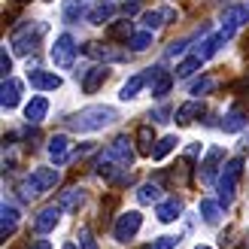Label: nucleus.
I'll return each instance as SVG.
<instances>
[{
  "mask_svg": "<svg viewBox=\"0 0 249 249\" xmlns=\"http://www.w3.org/2000/svg\"><path fill=\"white\" fill-rule=\"evenodd\" d=\"M195 249H210V246H195Z\"/></svg>",
  "mask_w": 249,
  "mask_h": 249,
  "instance_id": "nucleus-46",
  "label": "nucleus"
},
{
  "mask_svg": "<svg viewBox=\"0 0 249 249\" xmlns=\"http://www.w3.org/2000/svg\"><path fill=\"white\" fill-rule=\"evenodd\" d=\"M36 195H43V192H40V185L34 182V177H28V179L18 182V197H21V201H34Z\"/></svg>",
  "mask_w": 249,
  "mask_h": 249,
  "instance_id": "nucleus-32",
  "label": "nucleus"
},
{
  "mask_svg": "<svg viewBox=\"0 0 249 249\" xmlns=\"http://www.w3.org/2000/svg\"><path fill=\"white\" fill-rule=\"evenodd\" d=\"M179 213H182V201H177V197H170V201H161L158 207H155V216H158V222H177L179 219Z\"/></svg>",
  "mask_w": 249,
  "mask_h": 249,
  "instance_id": "nucleus-20",
  "label": "nucleus"
},
{
  "mask_svg": "<svg viewBox=\"0 0 249 249\" xmlns=\"http://www.w3.org/2000/svg\"><path fill=\"white\" fill-rule=\"evenodd\" d=\"M113 12H116V0H101V3H94L89 12H85V18L91 24H107L113 18Z\"/></svg>",
  "mask_w": 249,
  "mask_h": 249,
  "instance_id": "nucleus-19",
  "label": "nucleus"
},
{
  "mask_svg": "<svg viewBox=\"0 0 249 249\" xmlns=\"http://www.w3.org/2000/svg\"><path fill=\"white\" fill-rule=\"evenodd\" d=\"M197 152H201V143H192L189 149H185V158H195Z\"/></svg>",
  "mask_w": 249,
  "mask_h": 249,
  "instance_id": "nucleus-41",
  "label": "nucleus"
},
{
  "mask_svg": "<svg viewBox=\"0 0 249 249\" xmlns=\"http://www.w3.org/2000/svg\"><path fill=\"white\" fill-rule=\"evenodd\" d=\"M82 52L94 58V61H104V64H119V61H128V52H122L116 46H104V43H89L82 46Z\"/></svg>",
  "mask_w": 249,
  "mask_h": 249,
  "instance_id": "nucleus-6",
  "label": "nucleus"
},
{
  "mask_svg": "<svg viewBox=\"0 0 249 249\" xmlns=\"http://www.w3.org/2000/svg\"><path fill=\"white\" fill-rule=\"evenodd\" d=\"M140 225H143V216L137 213V210H128V213H122V216L116 219V225H113V237H116L119 243H128V240L137 237Z\"/></svg>",
  "mask_w": 249,
  "mask_h": 249,
  "instance_id": "nucleus-5",
  "label": "nucleus"
},
{
  "mask_svg": "<svg viewBox=\"0 0 249 249\" xmlns=\"http://www.w3.org/2000/svg\"><path fill=\"white\" fill-rule=\"evenodd\" d=\"M240 173H243V158H231L219 173V201L222 204H231L234 195H237V182H240Z\"/></svg>",
  "mask_w": 249,
  "mask_h": 249,
  "instance_id": "nucleus-3",
  "label": "nucleus"
},
{
  "mask_svg": "<svg viewBox=\"0 0 249 249\" xmlns=\"http://www.w3.org/2000/svg\"><path fill=\"white\" fill-rule=\"evenodd\" d=\"M76 240H79V249H97V243H94V237H91V231H89V228H79Z\"/></svg>",
  "mask_w": 249,
  "mask_h": 249,
  "instance_id": "nucleus-37",
  "label": "nucleus"
},
{
  "mask_svg": "<svg viewBox=\"0 0 249 249\" xmlns=\"http://www.w3.org/2000/svg\"><path fill=\"white\" fill-rule=\"evenodd\" d=\"M21 101V82L18 79H3V89H0V107L3 109H16Z\"/></svg>",
  "mask_w": 249,
  "mask_h": 249,
  "instance_id": "nucleus-16",
  "label": "nucleus"
},
{
  "mask_svg": "<svg viewBox=\"0 0 249 249\" xmlns=\"http://www.w3.org/2000/svg\"><path fill=\"white\" fill-rule=\"evenodd\" d=\"M177 18V12L173 9H146L143 12V24H146V31H158V28H164L167 21Z\"/></svg>",
  "mask_w": 249,
  "mask_h": 249,
  "instance_id": "nucleus-18",
  "label": "nucleus"
},
{
  "mask_svg": "<svg viewBox=\"0 0 249 249\" xmlns=\"http://www.w3.org/2000/svg\"><path fill=\"white\" fill-rule=\"evenodd\" d=\"M82 6H85V0H67L64 3V21H79Z\"/></svg>",
  "mask_w": 249,
  "mask_h": 249,
  "instance_id": "nucleus-34",
  "label": "nucleus"
},
{
  "mask_svg": "<svg viewBox=\"0 0 249 249\" xmlns=\"http://www.w3.org/2000/svg\"><path fill=\"white\" fill-rule=\"evenodd\" d=\"M49 113V101L46 97H31V104L24 107V119H28L31 124H40Z\"/></svg>",
  "mask_w": 249,
  "mask_h": 249,
  "instance_id": "nucleus-21",
  "label": "nucleus"
},
{
  "mask_svg": "<svg viewBox=\"0 0 249 249\" xmlns=\"http://www.w3.org/2000/svg\"><path fill=\"white\" fill-rule=\"evenodd\" d=\"M107 76H109V70H107V64H97V67H89L82 73V91L85 94H94L101 85L107 82Z\"/></svg>",
  "mask_w": 249,
  "mask_h": 249,
  "instance_id": "nucleus-14",
  "label": "nucleus"
},
{
  "mask_svg": "<svg viewBox=\"0 0 249 249\" xmlns=\"http://www.w3.org/2000/svg\"><path fill=\"white\" fill-rule=\"evenodd\" d=\"M61 204H49V207H43L40 213H36V219H34V231H40V234H49L55 225H58V219H61Z\"/></svg>",
  "mask_w": 249,
  "mask_h": 249,
  "instance_id": "nucleus-10",
  "label": "nucleus"
},
{
  "mask_svg": "<svg viewBox=\"0 0 249 249\" xmlns=\"http://www.w3.org/2000/svg\"><path fill=\"white\" fill-rule=\"evenodd\" d=\"M137 201L140 204H161V185L158 182H143L137 189Z\"/></svg>",
  "mask_w": 249,
  "mask_h": 249,
  "instance_id": "nucleus-29",
  "label": "nucleus"
},
{
  "mask_svg": "<svg viewBox=\"0 0 249 249\" xmlns=\"http://www.w3.org/2000/svg\"><path fill=\"white\" fill-rule=\"evenodd\" d=\"M201 216L207 225H219V219H222V201H210V197H204L201 201Z\"/></svg>",
  "mask_w": 249,
  "mask_h": 249,
  "instance_id": "nucleus-28",
  "label": "nucleus"
},
{
  "mask_svg": "<svg viewBox=\"0 0 249 249\" xmlns=\"http://www.w3.org/2000/svg\"><path fill=\"white\" fill-rule=\"evenodd\" d=\"M177 243H179L177 237H158L155 243H149V246H143V249H173Z\"/></svg>",
  "mask_w": 249,
  "mask_h": 249,
  "instance_id": "nucleus-38",
  "label": "nucleus"
},
{
  "mask_svg": "<svg viewBox=\"0 0 249 249\" xmlns=\"http://www.w3.org/2000/svg\"><path fill=\"white\" fill-rule=\"evenodd\" d=\"M237 249H249V231H246V237L240 240V246H237Z\"/></svg>",
  "mask_w": 249,
  "mask_h": 249,
  "instance_id": "nucleus-44",
  "label": "nucleus"
},
{
  "mask_svg": "<svg viewBox=\"0 0 249 249\" xmlns=\"http://www.w3.org/2000/svg\"><path fill=\"white\" fill-rule=\"evenodd\" d=\"M31 177H34L36 185H40V192H49V189H55V182L61 179V173L55 167H36Z\"/></svg>",
  "mask_w": 249,
  "mask_h": 249,
  "instance_id": "nucleus-23",
  "label": "nucleus"
},
{
  "mask_svg": "<svg viewBox=\"0 0 249 249\" xmlns=\"http://www.w3.org/2000/svg\"><path fill=\"white\" fill-rule=\"evenodd\" d=\"M146 82H149V76H146V73H134V76H131L128 82H124V85H122L119 97H122V101H134V97L143 91V85H146Z\"/></svg>",
  "mask_w": 249,
  "mask_h": 249,
  "instance_id": "nucleus-22",
  "label": "nucleus"
},
{
  "mask_svg": "<svg viewBox=\"0 0 249 249\" xmlns=\"http://www.w3.org/2000/svg\"><path fill=\"white\" fill-rule=\"evenodd\" d=\"M46 34V21H24L21 28L12 31V52L16 55H31L36 46H40Z\"/></svg>",
  "mask_w": 249,
  "mask_h": 249,
  "instance_id": "nucleus-2",
  "label": "nucleus"
},
{
  "mask_svg": "<svg viewBox=\"0 0 249 249\" xmlns=\"http://www.w3.org/2000/svg\"><path fill=\"white\" fill-rule=\"evenodd\" d=\"M246 122H249L246 107L234 104L228 113H225V119H222V131H225V134H237V131H243V128H246Z\"/></svg>",
  "mask_w": 249,
  "mask_h": 249,
  "instance_id": "nucleus-13",
  "label": "nucleus"
},
{
  "mask_svg": "<svg viewBox=\"0 0 249 249\" xmlns=\"http://www.w3.org/2000/svg\"><path fill=\"white\" fill-rule=\"evenodd\" d=\"M109 36L113 40H131V21H119L109 28Z\"/></svg>",
  "mask_w": 249,
  "mask_h": 249,
  "instance_id": "nucleus-35",
  "label": "nucleus"
},
{
  "mask_svg": "<svg viewBox=\"0 0 249 249\" xmlns=\"http://www.w3.org/2000/svg\"><path fill=\"white\" fill-rule=\"evenodd\" d=\"M185 46H189V40H177V43H170V49H167V55H170V58H177V55H182V52H185Z\"/></svg>",
  "mask_w": 249,
  "mask_h": 249,
  "instance_id": "nucleus-39",
  "label": "nucleus"
},
{
  "mask_svg": "<svg viewBox=\"0 0 249 249\" xmlns=\"http://www.w3.org/2000/svg\"><path fill=\"white\" fill-rule=\"evenodd\" d=\"M128 46H131V52H146L149 46H152V31H143V34H134L131 40H128Z\"/></svg>",
  "mask_w": 249,
  "mask_h": 249,
  "instance_id": "nucleus-33",
  "label": "nucleus"
},
{
  "mask_svg": "<svg viewBox=\"0 0 249 249\" xmlns=\"http://www.w3.org/2000/svg\"><path fill=\"white\" fill-rule=\"evenodd\" d=\"M149 82H152V97H164L173 89V73L164 67H149Z\"/></svg>",
  "mask_w": 249,
  "mask_h": 249,
  "instance_id": "nucleus-12",
  "label": "nucleus"
},
{
  "mask_svg": "<svg viewBox=\"0 0 249 249\" xmlns=\"http://www.w3.org/2000/svg\"><path fill=\"white\" fill-rule=\"evenodd\" d=\"M64 249H79V243H67V246H64Z\"/></svg>",
  "mask_w": 249,
  "mask_h": 249,
  "instance_id": "nucleus-45",
  "label": "nucleus"
},
{
  "mask_svg": "<svg viewBox=\"0 0 249 249\" xmlns=\"http://www.w3.org/2000/svg\"><path fill=\"white\" fill-rule=\"evenodd\" d=\"M204 113V104L201 101H197V97H195V101H189V104H182L179 109H177V122L179 124H192L197 116H201Z\"/></svg>",
  "mask_w": 249,
  "mask_h": 249,
  "instance_id": "nucleus-26",
  "label": "nucleus"
},
{
  "mask_svg": "<svg viewBox=\"0 0 249 249\" xmlns=\"http://www.w3.org/2000/svg\"><path fill=\"white\" fill-rule=\"evenodd\" d=\"M76 52H79V46H76V40H73L70 34H61L55 40V46L49 49V55H52L58 70H70L73 61H76Z\"/></svg>",
  "mask_w": 249,
  "mask_h": 249,
  "instance_id": "nucleus-4",
  "label": "nucleus"
},
{
  "mask_svg": "<svg viewBox=\"0 0 249 249\" xmlns=\"http://www.w3.org/2000/svg\"><path fill=\"white\" fill-rule=\"evenodd\" d=\"M0 70H3V79H9V73H12V58L6 55V49H3V55H0Z\"/></svg>",
  "mask_w": 249,
  "mask_h": 249,
  "instance_id": "nucleus-40",
  "label": "nucleus"
},
{
  "mask_svg": "<svg viewBox=\"0 0 249 249\" xmlns=\"http://www.w3.org/2000/svg\"><path fill=\"white\" fill-rule=\"evenodd\" d=\"M18 3H21V0H18Z\"/></svg>",
  "mask_w": 249,
  "mask_h": 249,
  "instance_id": "nucleus-47",
  "label": "nucleus"
},
{
  "mask_svg": "<svg viewBox=\"0 0 249 249\" xmlns=\"http://www.w3.org/2000/svg\"><path fill=\"white\" fill-rule=\"evenodd\" d=\"M16 228H18V210L12 204H3V207H0V237H3V240L12 237Z\"/></svg>",
  "mask_w": 249,
  "mask_h": 249,
  "instance_id": "nucleus-17",
  "label": "nucleus"
},
{
  "mask_svg": "<svg viewBox=\"0 0 249 249\" xmlns=\"http://www.w3.org/2000/svg\"><path fill=\"white\" fill-rule=\"evenodd\" d=\"M155 143V131H152V124H140V128H137V146H140V152L143 155H149L152 158V146Z\"/></svg>",
  "mask_w": 249,
  "mask_h": 249,
  "instance_id": "nucleus-27",
  "label": "nucleus"
},
{
  "mask_svg": "<svg viewBox=\"0 0 249 249\" xmlns=\"http://www.w3.org/2000/svg\"><path fill=\"white\" fill-rule=\"evenodd\" d=\"M28 82L34 85L36 91H58L61 89V76H58V73H49V70H40V67L28 70Z\"/></svg>",
  "mask_w": 249,
  "mask_h": 249,
  "instance_id": "nucleus-8",
  "label": "nucleus"
},
{
  "mask_svg": "<svg viewBox=\"0 0 249 249\" xmlns=\"http://www.w3.org/2000/svg\"><path fill=\"white\" fill-rule=\"evenodd\" d=\"M137 12V3H124V16H134Z\"/></svg>",
  "mask_w": 249,
  "mask_h": 249,
  "instance_id": "nucleus-42",
  "label": "nucleus"
},
{
  "mask_svg": "<svg viewBox=\"0 0 249 249\" xmlns=\"http://www.w3.org/2000/svg\"><path fill=\"white\" fill-rule=\"evenodd\" d=\"M225 158V149L222 146H213L207 152V158L201 161V182H207V185H213L216 182V170H219V161Z\"/></svg>",
  "mask_w": 249,
  "mask_h": 249,
  "instance_id": "nucleus-11",
  "label": "nucleus"
},
{
  "mask_svg": "<svg viewBox=\"0 0 249 249\" xmlns=\"http://www.w3.org/2000/svg\"><path fill=\"white\" fill-rule=\"evenodd\" d=\"M243 24H249V6L234 3V6H228L225 12H222V31L234 34V31H240Z\"/></svg>",
  "mask_w": 249,
  "mask_h": 249,
  "instance_id": "nucleus-7",
  "label": "nucleus"
},
{
  "mask_svg": "<svg viewBox=\"0 0 249 249\" xmlns=\"http://www.w3.org/2000/svg\"><path fill=\"white\" fill-rule=\"evenodd\" d=\"M107 152H109V158H113L119 167H131V161H134V146H131L128 137H116V140L109 143Z\"/></svg>",
  "mask_w": 249,
  "mask_h": 249,
  "instance_id": "nucleus-9",
  "label": "nucleus"
},
{
  "mask_svg": "<svg viewBox=\"0 0 249 249\" xmlns=\"http://www.w3.org/2000/svg\"><path fill=\"white\" fill-rule=\"evenodd\" d=\"M228 40H231V34H228V31H219V34H213V36H207V40L201 43V49H197V55H201V58L216 55L219 49H222V43H228Z\"/></svg>",
  "mask_w": 249,
  "mask_h": 249,
  "instance_id": "nucleus-24",
  "label": "nucleus"
},
{
  "mask_svg": "<svg viewBox=\"0 0 249 249\" xmlns=\"http://www.w3.org/2000/svg\"><path fill=\"white\" fill-rule=\"evenodd\" d=\"M201 61H204V58L197 55V52H195V55H189V58H182L179 64H177V76H179V79H189L192 73L201 67Z\"/></svg>",
  "mask_w": 249,
  "mask_h": 249,
  "instance_id": "nucleus-30",
  "label": "nucleus"
},
{
  "mask_svg": "<svg viewBox=\"0 0 249 249\" xmlns=\"http://www.w3.org/2000/svg\"><path fill=\"white\" fill-rule=\"evenodd\" d=\"M34 249H52V243H49V240H36V246Z\"/></svg>",
  "mask_w": 249,
  "mask_h": 249,
  "instance_id": "nucleus-43",
  "label": "nucleus"
},
{
  "mask_svg": "<svg viewBox=\"0 0 249 249\" xmlns=\"http://www.w3.org/2000/svg\"><path fill=\"white\" fill-rule=\"evenodd\" d=\"M213 89H216V79H213V76H204L201 82H195V85H192V94H197V97H201V94L213 91Z\"/></svg>",
  "mask_w": 249,
  "mask_h": 249,
  "instance_id": "nucleus-36",
  "label": "nucleus"
},
{
  "mask_svg": "<svg viewBox=\"0 0 249 249\" xmlns=\"http://www.w3.org/2000/svg\"><path fill=\"white\" fill-rule=\"evenodd\" d=\"M58 204H61V210H67V213H76V210L85 204V192L82 189H67L58 197Z\"/></svg>",
  "mask_w": 249,
  "mask_h": 249,
  "instance_id": "nucleus-25",
  "label": "nucleus"
},
{
  "mask_svg": "<svg viewBox=\"0 0 249 249\" xmlns=\"http://www.w3.org/2000/svg\"><path fill=\"white\" fill-rule=\"evenodd\" d=\"M119 119V113L113 107H85L79 113H73L70 119H64V128L76 131V134H89V131H104Z\"/></svg>",
  "mask_w": 249,
  "mask_h": 249,
  "instance_id": "nucleus-1",
  "label": "nucleus"
},
{
  "mask_svg": "<svg viewBox=\"0 0 249 249\" xmlns=\"http://www.w3.org/2000/svg\"><path fill=\"white\" fill-rule=\"evenodd\" d=\"M177 143H179V140H177V137H173V134H170V137H161V140L155 143V149H152V158H155V161L167 158V155L173 152V149H177Z\"/></svg>",
  "mask_w": 249,
  "mask_h": 249,
  "instance_id": "nucleus-31",
  "label": "nucleus"
},
{
  "mask_svg": "<svg viewBox=\"0 0 249 249\" xmlns=\"http://www.w3.org/2000/svg\"><path fill=\"white\" fill-rule=\"evenodd\" d=\"M49 158L55 161V167L67 164V158H70V137L67 134H58L49 140Z\"/></svg>",
  "mask_w": 249,
  "mask_h": 249,
  "instance_id": "nucleus-15",
  "label": "nucleus"
}]
</instances>
